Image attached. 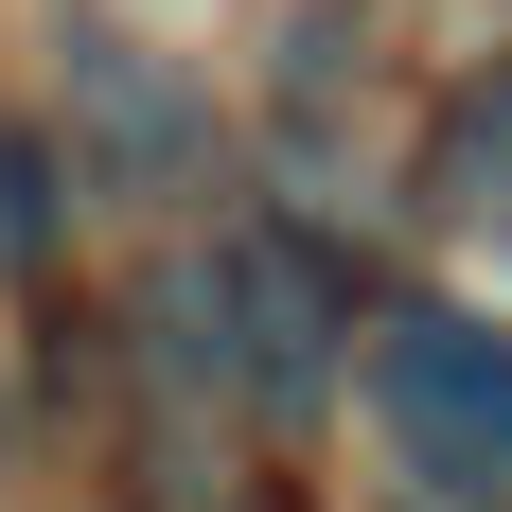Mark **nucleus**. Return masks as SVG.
<instances>
[{
    "label": "nucleus",
    "instance_id": "1",
    "mask_svg": "<svg viewBox=\"0 0 512 512\" xmlns=\"http://www.w3.org/2000/svg\"><path fill=\"white\" fill-rule=\"evenodd\" d=\"M354 389H371V442H389L442 512H512V336L495 318H460V301L371 318Z\"/></svg>",
    "mask_w": 512,
    "mask_h": 512
},
{
    "label": "nucleus",
    "instance_id": "2",
    "mask_svg": "<svg viewBox=\"0 0 512 512\" xmlns=\"http://www.w3.org/2000/svg\"><path fill=\"white\" fill-rule=\"evenodd\" d=\"M71 142H89L106 195H142V212L212 195V106L177 89L159 53H124V36H71Z\"/></svg>",
    "mask_w": 512,
    "mask_h": 512
},
{
    "label": "nucleus",
    "instance_id": "3",
    "mask_svg": "<svg viewBox=\"0 0 512 512\" xmlns=\"http://www.w3.org/2000/svg\"><path fill=\"white\" fill-rule=\"evenodd\" d=\"M212 283H230V389L248 407H318L336 389V301H318L301 248H212Z\"/></svg>",
    "mask_w": 512,
    "mask_h": 512
},
{
    "label": "nucleus",
    "instance_id": "4",
    "mask_svg": "<svg viewBox=\"0 0 512 512\" xmlns=\"http://www.w3.org/2000/svg\"><path fill=\"white\" fill-rule=\"evenodd\" d=\"M424 212L512 248V71H460V89H442V124H424Z\"/></svg>",
    "mask_w": 512,
    "mask_h": 512
},
{
    "label": "nucleus",
    "instance_id": "5",
    "mask_svg": "<svg viewBox=\"0 0 512 512\" xmlns=\"http://www.w3.org/2000/svg\"><path fill=\"white\" fill-rule=\"evenodd\" d=\"M36 248H53V159L0 124V265H36Z\"/></svg>",
    "mask_w": 512,
    "mask_h": 512
}]
</instances>
